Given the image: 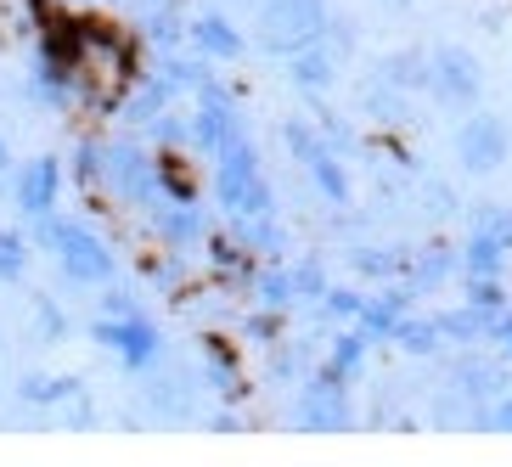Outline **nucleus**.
Segmentation results:
<instances>
[{
	"instance_id": "nucleus-1",
	"label": "nucleus",
	"mask_w": 512,
	"mask_h": 467,
	"mask_svg": "<svg viewBox=\"0 0 512 467\" xmlns=\"http://www.w3.org/2000/svg\"><path fill=\"white\" fill-rule=\"evenodd\" d=\"M332 6L327 0H259L254 12V40L276 57H299L304 46L327 40Z\"/></svg>"
},
{
	"instance_id": "nucleus-2",
	"label": "nucleus",
	"mask_w": 512,
	"mask_h": 467,
	"mask_svg": "<svg viewBox=\"0 0 512 467\" xmlns=\"http://www.w3.org/2000/svg\"><path fill=\"white\" fill-rule=\"evenodd\" d=\"M451 152L462 164V175H496L512 158V124L501 113H490V107H467V119L456 124Z\"/></svg>"
},
{
	"instance_id": "nucleus-3",
	"label": "nucleus",
	"mask_w": 512,
	"mask_h": 467,
	"mask_svg": "<svg viewBox=\"0 0 512 467\" xmlns=\"http://www.w3.org/2000/svg\"><path fill=\"white\" fill-rule=\"evenodd\" d=\"M428 96H434L439 107H479L484 96V68L479 57L467 46H439L428 51Z\"/></svg>"
},
{
	"instance_id": "nucleus-4",
	"label": "nucleus",
	"mask_w": 512,
	"mask_h": 467,
	"mask_svg": "<svg viewBox=\"0 0 512 467\" xmlns=\"http://www.w3.org/2000/svg\"><path fill=\"white\" fill-rule=\"evenodd\" d=\"M214 181H220L226 209H237V214H259L265 203H271V186H265V175H259L254 147H242V141H231V147L220 152V169H214Z\"/></svg>"
},
{
	"instance_id": "nucleus-5",
	"label": "nucleus",
	"mask_w": 512,
	"mask_h": 467,
	"mask_svg": "<svg viewBox=\"0 0 512 467\" xmlns=\"http://www.w3.org/2000/svg\"><path fill=\"white\" fill-rule=\"evenodd\" d=\"M46 242L57 248L62 271L74 276V282H107V276H113V254H107L85 226H62V220L46 214Z\"/></svg>"
},
{
	"instance_id": "nucleus-6",
	"label": "nucleus",
	"mask_w": 512,
	"mask_h": 467,
	"mask_svg": "<svg viewBox=\"0 0 512 467\" xmlns=\"http://www.w3.org/2000/svg\"><path fill=\"white\" fill-rule=\"evenodd\" d=\"M57 186H62V164H57V158L29 164L23 175H17V209L34 214V220H46V214L57 209Z\"/></svg>"
},
{
	"instance_id": "nucleus-7",
	"label": "nucleus",
	"mask_w": 512,
	"mask_h": 467,
	"mask_svg": "<svg viewBox=\"0 0 512 467\" xmlns=\"http://www.w3.org/2000/svg\"><path fill=\"white\" fill-rule=\"evenodd\" d=\"M96 338L113 344L130 366H147L152 355H158V327L141 321V316H130V321H96Z\"/></svg>"
},
{
	"instance_id": "nucleus-8",
	"label": "nucleus",
	"mask_w": 512,
	"mask_h": 467,
	"mask_svg": "<svg viewBox=\"0 0 512 467\" xmlns=\"http://www.w3.org/2000/svg\"><path fill=\"white\" fill-rule=\"evenodd\" d=\"M299 417L310 422V428H344L349 422V394L344 383H332V377H321V383H310L299 400Z\"/></svg>"
},
{
	"instance_id": "nucleus-9",
	"label": "nucleus",
	"mask_w": 512,
	"mask_h": 467,
	"mask_svg": "<svg viewBox=\"0 0 512 467\" xmlns=\"http://www.w3.org/2000/svg\"><path fill=\"white\" fill-rule=\"evenodd\" d=\"M507 259H512V248L501 237H490V231H473V237L462 242V271L467 276H501Z\"/></svg>"
},
{
	"instance_id": "nucleus-10",
	"label": "nucleus",
	"mask_w": 512,
	"mask_h": 467,
	"mask_svg": "<svg viewBox=\"0 0 512 467\" xmlns=\"http://www.w3.org/2000/svg\"><path fill=\"white\" fill-rule=\"evenodd\" d=\"M287 74H293V85H299V91H327L332 79H338V57H332L327 46H304L299 57H293V68H287Z\"/></svg>"
},
{
	"instance_id": "nucleus-11",
	"label": "nucleus",
	"mask_w": 512,
	"mask_h": 467,
	"mask_svg": "<svg viewBox=\"0 0 512 467\" xmlns=\"http://www.w3.org/2000/svg\"><path fill=\"white\" fill-rule=\"evenodd\" d=\"M107 169H113V181H119L124 192H136L141 203L158 192V169H152L141 152H113V158H107Z\"/></svg>"
},
{
	"instance_id": "nucleus-12",
	"label": "nucleus",
	"mask_w": 512,
	"mask_h": 467,
	"mask_svg": "<svg viewBox=\"0 0 512 467\" xmlns=\"http://www.w3.org/2000/svg\"><path fill=\"white\" fill-rule=\"evenodd\" d=\"M383 85H394V91H428V57L422 51H394V57H383Z\"/></svg>"
},
{
	"instance_id": "nucleus-13",
	"label": "nucleus",
	"mask_w": 512,
	"mask_h": 467,
	"mask_svg": "<svg viewBox=\"0 0 512 467\" xmlns=\"http://www.w3.org/2000/svg\"><path fill=\"white\" fill-rule=\"evenodd\" d=\"M394 344L406 349V355H434V349L445 344V332H439V321H406V316H400Z\"/></svg>"
},
{
	"instance_id": "nucleus-14",
	"label": "nucleus",
	"mask_w": 512,
	"mask_h": 467,
	"mask_svg": "<svg viewBox=\"0 0 512 467\" xmlns=\"http://www.w3.org/2000/svg\"><path fill=\"white\" fill-rule=\"evenodd\" d=\"M197 46H203V51H220V57H237L242 40H237V29H231L226 17L209 12V17H197Z\"/></svg>"
},
{
	"instance_id": "nucleus-15",
	"label": "nucleus",
	"mask_w": 512,
	"mask_h": 467,
	"mask_svg": "<svg viewBox=\"0 0 512 467\" xmlns=\"http://www.w3.org/2000/svg\"><path fill=\"white\" fill-rule=\"evenodd\" d=\"M304 164H310L316 186L332 197V203H349V181H344V169H338V158H332V152H321V147H316L310 158H304Z\"/></svg>"
},
{
	"instance_id": "nucleus-16",
	"label": "nucleus",
	"mask_w": 512,
	"mask_h": 467,
	"mask_svg": "<svg viewBox=\"0 0 512 467\" xmlns=\"http://www.w3.org/2000/svg\"><path fill=\"white\" fill-rule=\"evenodd\" d=\"M29 271V248L17 231H0V282H17V276Z\"/></svg>"
},
{
	"instance_id": "nucleus-17",
	"label": "nucleus",
	"mask_w": 512,
	"mask_h": 467,
	"mask_svg": "<svg viewBox=\"0 0 512 467\" xmlns=\"http://www.w3.org/2000/svg\"><path fill=\"white\" fill-rule=\"evenodd\" d=\"M23 400H40V406H51V400H68L74 394V377H23Z\"/></svg>"
},
{
	"instance_id": "nucleus-18",
	"label": "nucleus",
	"mask_w": 512,
	"mask_h": 467,
	"mask_svg": "<svg viewBox=\"0 0 512 467\" xmlns=\"http://www.w3.org/2000/svg\"><path fill=\"white\" fill-rule=\"evenodd\" d=\"M473 231H490L512 248V209L507 203H490V209H473Z\"/></svg>"
},
{
	"instance_id": "nucleus-19",
	"label": "nucleus",
	"mask_w": 512,
	"mask_h": 467,
	"mask_svg": "<svg viewBox=\"0 0 512 467\" xmlns=\"http://www.w3.org/2000/svg\"><path fill=\"white\" fill-rule=\"evenodd\" d=\"M332 361H338V372H349V366L361 372V361H366V332H344V338H338V349H332Z\"/></svg>"
},
{
	"instance_id": "nucleus-20",
	"label": "nucleus",
	"mask_w": 512,
	"mask_h": 467,
	"mask_svg": "<svg viewBox=\"0 0 512 467\" xmlns=\"http://www.w3.org/2000/svg\"><path fill=\"white\" fill-rule=\"evenodd\" d=\"M355 271H366V276H394V271H406V254H355Z\"/></svg>"
},
{
	"instance_id": "nucleus-21",
	"label": "nucleus",
	"mask_w": 512,
	"mask_h": 467,
	"mask_svg": "<svg viewBox=\"0 0 512 467\" xmlns=\"http://www.w3.org/2000/svg\"><path fill=\"white\" fill-rule=\"evenodd\" d=\"M456 265H462V254H445V248H434V254H422L417 276H422V282H434V276H451Z\"/></svg>"
},
{
	"instance_id": "nucleus-22",
	"label": "nucleus",
	"mask_w": 512,
	"mask_h": 467,
	"mask_svg": "<svg viewBox=\"0 0 512 467\" xmlns=\"http://www.w3.org/2000/svg\"><path fill=\"white\" fill-rule=\"evenodd\" d=\"M484 422H490V428H501V434H512V389L501 394V400H490V406H484Z\"/></svg>"
},
{
	"instance_id": "nucleus-23",
	"label": "nucleus",
	"mask_w": 512,
	"mask_h": 467,
	"mask_svg": "<svg viewBox=\"0 0 512 467\" xmlns=\"http://www.w3.org/2000/svg\"><path fill=\"white\" fill-rule=\"evenodd\" d=\"M287 287H293V282H287V276H265V282H259V299H271V304H287V299H293Z\"/></svg>"
},
{
	"instance_id": "nucleus-24",
	"label": "nucleus",
	"mask_w": 512,
	"mask_h": 467,
	"mask_svg": "<svg viewBox=\"0 0 512 467\" xmlns=\"http://www.w3.org/2000/svg\"><path fill=\"white\" fill-rule=\"evenodd\" d=\"M490 338H496V349L507 355V366H512V316H507V310L496 316V327H490Z\"/></svg>"
},
{
	"instance_id": "nucleus-25",
	"label": "nucleus",
	"mask_w": 512,
	"mask_h": 467,
	"mask_svg": "<svg viewBox=\"0 0 512 467\" xmlns=\"http://www.w3.org/2000/svg\"><path fill=\"white\" fill-rule=\"evenodd\" d=\"M0 169H6V141H0Z\"/></svg>"
}]
</instances>
